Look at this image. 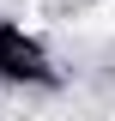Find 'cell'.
Listing matches in <instances>:
<instances>
[{"label":"cell","instance_id":"1","mask_svg":"<svg viewBox=\"0 0 115 121\" xmlns=\"http://www.w3.org/2000/svg\"><path fill=\"white\" fill-rule=\"evenodd\" d=\"M85 30H115V0L91 6V12H85Z\"/></svg>","mask_w":115,"mask_h":121}]
</instances>
